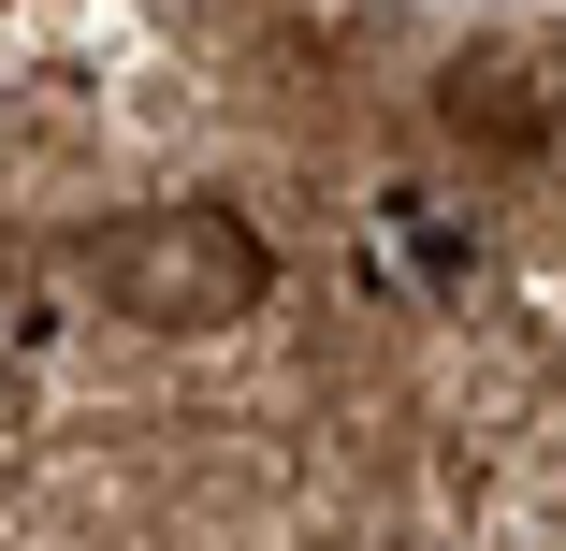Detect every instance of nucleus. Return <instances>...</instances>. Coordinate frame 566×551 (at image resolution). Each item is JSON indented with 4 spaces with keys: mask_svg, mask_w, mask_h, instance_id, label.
Instances as JSON below:
<instances>
[{
    "mask_svg": "<svg viewBox=\"0 0 566 551\" xmlns=\"http://www.w3.org/2000/svg\"><path fill=\"white\" fill-rule=\"evenodd\" d=\"M102 305L117 319H146V335H218V319H248L262 305V233L233 203H146V218H117V233H102Z\"/></svg>",
    "mask_w": 566,
    "mask_h": 551,
    "instance_id": "1",
    "label": "nucleus"
}]
</instances>
